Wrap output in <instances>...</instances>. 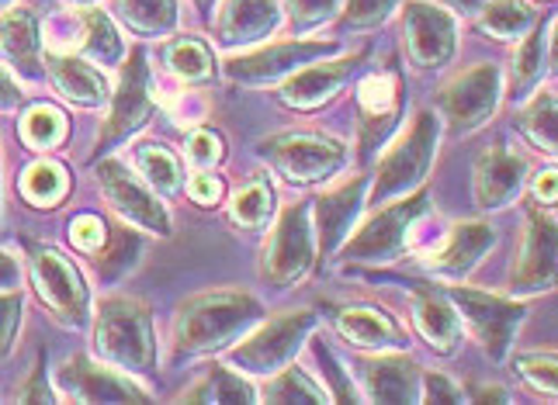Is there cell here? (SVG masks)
<instances>
[{
  "mask_svg": "<svg viewBox=\"0 0 558 405\" xmlns=\"http://www.w3.org/2000/svg\"><path fill=\"white\" fill-rule=\"evenodd\" d=\"M66 132H70L66 114L49 105H35L17 119V135H22V143L35 152H49L56 146H63Z\"/></svg>",
  "mask_w": 558,
  "mask_h": 405,
  "instance_id": "obj_38",
  "label": "cell"
},
{
  "mask_svg": "<svg viewBox=\"0 0 558 405\" xmlns=\"http://www.w3.org/2000/svg\"><path fill=\"white\" fill-rule=\"evenodd\" d=\"M402 52L416 73L445 70L458 52V17L445 4L410 0L402 4Z\"/></svg>",
  "mask_w": 558,
  "mask_h": 405,
  "instance_id": "obj_12",
  "label": "cell"
},
{
  "mask_svg": "<svg viewBox=\"0 0 558 405\" xmlns=\"http://www.w3.org/2000/svg\"><path fill=\"white\" fill-rule=\"evenodd\" d=\"M423 402L430 405H454V402H465L458 384L448 378V375H423Z\"/></svg>",
  "mask_w": 558,
  "mask_h": 405,
  "instance_id": "obj_50",
  "label": "cell"
},
{
  "mask_svg": "<svg viewBox=\"0 0 558 405\" xmlns=\"http://www.w3.org/2000/svg\"><path fill=\"white\" fill-rule=\"evenodd\" d=\"M413 322L423 343L445 357L454 354L461 336H465V319H461L451 295L440 292V287H420L413 295Z\"/></svg>",
  "mask_w": 558,
  "mask_h": 405,
  "instance_id": "obj_25",
  "label": "cell"
},
{
  "mask_svg": "<svg viewBox=\"0 0 558 405\" xmlns=\"http://www.w3.org/2000/svg\"><path fill=\"white\" fill-rule=\"evenodd\" d=\"M499 101H504V70L496 63H478L461 70L445 87H437L434 111L440 114L451 139H465L493 119Z\"/></svg>",
  "mask_w": 558,
  "mask_h": 405,
  "instance_id": "obj_6",
  "label": "cell"
},
{
  "mask_svg": "<svg viewBox=\"0 0 558 405\" xmlns=\"http://www.w3.org/2000/svg\"><path fill=\"white\" fill-rule=\"evenodd\" d=\"M330 319H333L337 336L364 354L402 351V346L410 343V336L402 333V326L375 305H340L330 312Z\"/></svg>",
  "mask_w": 558,
  "mask_h": 405,
  "instance_id": "obj_24",
  "label": "cell"
},
{
  "mask_svg": "<svg viewBox=\"0 0 558 405\" xmlns=\"http://www.w3.org/2000/svg\"><path fill=\"white\" fill-rule=\"evenodd\" d=\"M340 8H343V0H284L288 25H292L295 35H310L319 25L333 22Z\"/></svg>",
  "mask_w": 558,
  "mask_h": 405,
  "instance_id": "obj_44",
  "label": "cell"
},
{
  "mask_svg": "<svg viewBox=\"0 0 558 405\" xmlns=\"http://www.w3.org/2000/svg\"><path fill=\"white\" fill-rule=\"evenodd\" d=\"M140 233L143 229L129 225L125 219L114 222V229H108L105 246L90 257L94 274H98L101 284H119L132 274V270H136V263L143 260V236Z\"/></svg>",
  "mask_w": 558,
  "mask_h": 405,
  "instance_id": "obj_28",
  "label": "cell"
},
{
  "mask_svg": "<svg viewBox=\"0 0 558 405\" xmlns=\"http://www.w3.org/2000/svg\"><path fill=\"white\" fill-rule=\"evenodd\" d=\"M4 4H8V8H14V0H4Z\"/></svg>",
  "mask_w": 558,
  "mask_h": 405,
  "instance_id": "obj_61",
  "label": "cell"
},
{
  "mask_svg": "<svg viewBox=\"0 0 558 405\" xmlns=\"http://www.w3.org/2000/svg\"><path fill=\"white\" fill-rule=\"evenodd\" d=\"M531 195L537 208H551L558 205V167H545L531 177Z\"/></svg>",
  "mask_w": 558,
  "mask_h": 405,
  "instance_id": "obj_52",
  "label": "cell"
},
{
  "mask_svg": "<svg viewBox=\"0 0 558 405\" xmlns=\"http://www.w3.org/2000/svg\"><path fill=\"white\" fill-rule=\"evenodd\" d=\"M22 395H17V402H56L60 395L49 392V381H46V360L35 364V375L22 384Z\"/></svg>",
  "mask_w": 558,
  "mask_h": 405,
  "instance_id": "obj_53",
  "label": "cell"
},
{
  "mask_svg": "<svg viewBox=\"0 0 558 405\" xmlns=\"http://www.w3.org/2000/svg\"><path fill=\"white\" fill-rule=\"evenodd\" d=\"M98 184H101L105 201L111 205V211L119 219L143 229L149 236H170V216H167L160 195L143 177H136L122 160H114V157L101 160Z\"/></svg>",
  "mask_w": 558,
  "mask_h": 405,
  "instance_id": "obj_17",
  "label": "cell"
},
{
  "mask_svg": "<svg viewBox=\"0 0 558 405\" xmlns=\"http://www.w3.org/2000/svg\"><path fill=\"white\" fill-rule=\"evenodd\" d=\"M229 219H233L246 233H257L275 219V187L264 177L243 181L233 195H229Z\"/></svg>",
  "mask_w": 558,
  "mask_h": 405,
  "instance_id": "obj_35",
  "label": "cell"
},
{
  "mask_svg": "<svg viewBox=\"0 0 558 405\" xmlns=\"http://www.w3.org/2000/svg\"><path fill=\"white\" fill-rule=\"evenodd\" d=\"M445 292L458 305L461 319H465L472 336L478 340V346H483V354L493 364H504L517 333H521V326L527 319L524 298L493 295V292H483V287H465V284H448Z\"/></svg>",
  "mask_w": 558,
  "mask_h": 405,
  "instance_id": "obj_8",
  "label": "cell"
},
{
  "mask_svg": "<svg viewBox=\"0 0 558 405\" xmlns=\"http://www.w3.org/2000/svg\"><path fill=\"white\" fill-rule=\"evenodd\" d=\"M313 326H316V312H310V308L275 316L260 322L250 336H243L233 346V357L229 360H233V368H240L250 378H275L281 368L292 364L305 336L313 333Z\"/></svg>",
  "mask_w": 558,
  "mask_h": 405,
  "instance_id": "obj_10",
  "label": "cell"
},
{
  "mask_svg": "<svg viewBox=\"0 0 558 405\" xmlns=\"http://www.w3.org/2000/svg\"><path fill=\"white\" fill-rule=\"evenodd\" d=\"M22 312H25V298L22 292H4V308H0V346L4 354L14 351V340H17V326H22Z\"/></svg>",
  "mask_w": 558,
  "mask_h": 405,
  "instance_id": "obj_48",
  "label": "cell"
},
{
  "mask_svg": "<svg viewBox=\"0 0 558 405\" xmlns=\"http://www.w3.org/2000/svg\"><path fill=\"white\" fill-rule=\"evenodd\" d=\"M548 70V28L534 25L524 38L521 49L513 56V73H510V98L527 101L531 94L542 84V76Z\"/></svg>",
  "mask_w": 558,
  "mask_h": 405,
  "instance_id": "obj_31",
  "label": "cell"
},
{
  "mask_svg": "<svg viewBox=\"0 0 558 405\" xmlns=\"http://www.w3.org/2000/svg\"><path fill=\"white\" fill-rule=\"evenodd\" d=\"M427 225H430V195L420 187L407 198L375 208L372 219H364L348 236V243L340 246L337 260L357 267H385L399 260L416 243L427 246V240L420 236V229Z\"/></svg>",
  "mask_w": 558,
  "mask_h": 405,
  "instance_id": "obj_2",
  "label": "cell"
},
{
  "mask_svg": "<svg viewBox=\"0 0 558 405\" xmlns=\"http://www.w3.org/2000/svg\"><path fill=\"white\" fill-rule=\"evenodd\" d=\"M496 243V229L489 222H458L451 225V233L434 243L427 254H423V267L430 270L440 281H461L469 278L472 270L489 257V249Z\"/></svg>",
  "mask_w": 558,
  "mask_h": 405,
  "instance_id": "obj_23",
  "label": "cell"
},
{
  "mask_svg": "<svg viewBox=\"0 0 558 405\" xmlns=\"http://www.w3.org/2000/svg\"><path fill=\"white\" fill-rule=\"evenodd\" d=\"M66 4H73V8H94V0H66Z\"/></svg>",
  "mask_w": 558,
  "mask_h": 405,
  "instance_id": "obj_60",
  "label": "cell"
},
{
  "mask_svg": "<svg viewBox=\"0 0 558 405\" xmlns=\"http://www.w3.org/2000/svg\"><path fill=\"white\" fill-rule=\"evenodd\" d=\"M46 73L52 90L66 98L76 108H105L111 105L108 81L101 76L98 66H90V60H81V52H49L46 56Z\"/></svg>",
  "mask_w": 558,
  "mask_h": 405,
  "instance_id": "obj_26",
  "label": "cell"
},
{
  "mask_svg": "<svg viewBox=\"0 0 558 405\" xmlns=\"http://www.w3.org/2000/svg\"><path fill=\"white\" fill-rule=\"evenodd\" d=\"M56 389H60V398L70 402H149V395L132 375L108 368L98 357L87 360L84 354H73L60 364Z\"/></svg>",
  "mask_w": 558,
  "mask_h": 405,
  "instance_id": "obj_18",
  "label": "cell"
},
{
  "mask_svg": "<svg viewBox=\"0 0 558 405\" xmlns=\"http://www.w3.org/2000/svg\"><path fill=\"white\" fill-rule=\"evenodd\" d=\"M537 25V11L527 0H493V4L478 14V28L496 42H517Z\"/></svg>",
  "mask_w": 558,
  "mask_h": 405,
  "instance_id": "obj_37",
  "label": "cell"
},
{
  "mask_svg": "<svg viewBox=\"0 0 558 405\" xmlns=\"http://www.w3.org/2000/svg\"><path fill=\"white\" fill-rule=\"evenodd\" d=\"M94 357L132 378L157 368V333L149 305L129 295H105L94 305Z\"/></svg>",
  "mask_w": 558,
  "mask_h": 405,
  "instance_id": "obj_3",
  "label": "cell"
},
{
  "mask_svg": "<svg viewBox=\"0 0 558 405\" xmlns=\"http://www.w3.org/2000/svg\"><path fill=\"white\" fill-rule=\"evenodd\" d=\"M475 402H510V395L499 389V384H483V392L472 395Z\"/></svg>",
  "mask_w": 558,
  "mask_h": 405,
  "instance_id": "obj_56",
  "label": "cell"
},
{
  "mask_svg": "<svg viewBox=\"0 0 558 405\" xmlns=\"http://www.w3.org/2000/svg\"><path fill=\"white\" fill-rule=\"evenodd\" d=\"M257 157L292 184H326L348 167V146L323 132H275L257 143Z\"/></svg>",
  "mask_w": 558,
  "mask_h": 405,
  "instance_id": "obj_5",
  "label": "cell"
},
{
  "mask_svg": "<svg viewBox=\"0 0 558 405\" xmlns=\"http://www.w3.org/2000/svg\"><path fill=\"white\" fill-rule=\"evenodd\" d=\"M517 132H521L537 152L558 160V98L555 94H537L534 101H527L524 111L517 114Z\"/></svg>",
  "mask_w": 558,
  "mask_h": 405,
  "instance_id": "obj_34",
  "label": "cell"
},
{
  "mask_svg": "<svg viewBox=\"0 0 558 405\" xmlns=\"http://www.w3.org/2000/svg\"><path fill=\"white\" fill-rule=\"evenodd\" d=\"M191 4L198 8V14L205 17V22L211 25V17H216V8L222 4V0H191Z\"/></svg>",
  "mask_w": 558,
  "mask_h": 405,
  "instance_id": "obj_59",
  "label": "cell"
},
{
  "mask_svg": "<svg viewBox=\"0 0 558 405\" xmlns=\"http://www.w3.org/2000/svg\"><path fill=\"white\" fill-rule=\"evenodd\" d=\"M160 63L178 84H187V87H205L216 81V56H211V49L202 38L174 35L170 42L160 46Z\"/></svg>",
  "mask_w": 558,
  "mask_h": 405,
  "instance_id": "obj_29",
  "label": "cell"
},
{
  "mask_svg": "<svg viewBox=\"0 0 558 405\" xmlns=\"http://www.w3.org/2000/svg\"><path fill=\"white\" fill-rule=\"evenodd\" d=\"M22 284V270H17V257L14 249H4V292H17Z\"/></svg>",
  "mask_w": 558,
  "mask_h": 405,
  "instance_id": "obj_55",
  "label": "cell"
},
{
  "mask_svg": "<svg viewBox=\"0 0 558 405\" xmlns=\"http://www.w3.org/2000/svg\"><path fill=\"white\" fill-rule=\"evenodd\" d=\"M368 191L372 181L357 173V177L337 184L333 191L316 198L313 208V222H316V233H319V249L323 257H337L340 246L348 243V236L357 229L361 211L368 208Z\"/></svg>",
  "mask_w": 558,
  "mask_h": 405,
  "instance_id": "obj_22",
  "label": "cell"
},
{
  "mask_svg": "<svg viewBox=\"0 0 558 405\" xmlns=\"http://www.w3.org/2000/svg\"><path fill=\"white\" fill-rule=\"evenodd\" d=\"M105 240H108V225L98 216H90V211H84V216H76L70 222V243L73 249H81V254L94 257L105 246Z\"/></svg>",
  "mask_w": 558,
  "mask_h": 405,
  "instance_id": "obj_46",
  "label": "cell"
},
{
  "mask_svg": "<svg viewBox=\"0 0 558 405\" xmlns=\"http://www.w3.org/2000/svg\"><path fill=\"white\" fill-rule=\"evenodd\" d=\"M372 66V49H357L348 56H330L313 66L299 70L295 76H288L278 90V101L292 111H316L323 105H330L340 98L348 84H354L361 73H368Z\"/></svg>",
  "mask_w": 558,
  "mask_h": 405,
  "instance_id": "obj_16",
  "label": "cell"
},
{
  "mask_svg": "<svg viewBox=\"0 0 558 405\" xmlns=\"http://www.w3.org/2000/svg\"><path fill=\"white\" fill-rule=\"evenodd\" d=\"M493 0H445V8L454 11V14H465V17H478Z\"/></svg>",
  "mask_w": 558,
  "mask_h": 405,
  "instance_id": "obj_54",
  "label": "cell"
},
{
  "mask_svg": "<svg viewBox=\"0 0 558 405\" xmlns=\"http://www.w3.org/2000/svg\"><path fill=\"white\" fill-rule=\"evenodd\" d=\"M222 195H226V187H222V181L211 170H195V177L187 181V198L195 201V205H202V208L219 205Z\"/></svg>",
  "mask_w": 558,
  "mask_h": 405,
  "instance_id": "obj_49",
  "label": "cell"
},
{
  "mask_svg": "<svg viewBox=\"0 0 558 405\" xmlns=\"http://www.w3.org/2000/svg\"><path fill=\"white\" fill-rule=\"evenodd\" d=\"M402 8V0H343L337 14L340 32H378Z\"/></svg>",
  "mask_w": 558,
  "mask_h": 405,
  "instance_id": "obj_41",
  "label": "cell"
},
{
  "mask_svg": "<svg viewBox=\"0 0 558 405\" xmlns=\"http://www.w3.org/2000/svg\"><path fill=\"white\" fill-rule=\"evenodd\" d=\"M184 157L195 170H211V167H219V160L226 157V146L211 128L195 125L184 139Z\"/></svg>",
  "mask_w": 558,
  "mask_h": 405,
  "instance_id": "obj_45",
  "label": "cell"
},
{
  "mask_svg": "<svg viewBox=\"0 0 558 405\" xmlns=\"http://www.w3.org/2000/svg\"><path fill=\"white\" fill-rule=\"evenodd\" d=\"M17 191L32 208H56L70 198V173L56 160H38L22 170L17 177Z\"/></svg>",
  "mask_w": 558,
  "mask_h": 405,
  "instance_id": "obj_33",
  "label": "cell"
},
{
  "mask_svg": "<svg viewBox=\"0 0 558 405\" xmlns=\"http://www.w3.org/2000/svg\"><path fill=\"white\" fill-rule=\"evenodd\" d=\"M517 375L527 381V389L537 395L558 398V354L551 351H531L517 357Z\"/></svg>",
  "mask_w": 558,
  "mask_h": 405,
  "instance_id": "obj_43",
  "label": "cell"
},
{
  "mask_svg": "<svg viewBox=\"0 0 558 405\" xmlns=\"http://www.w3.org/2000/svg\"><path fill=\"white\" fill-rule=\"evenodd\" d=\"M170 111H174V122L181 128H191V125H198L205 114H208V101L198 98V90H191V94H178L174 105H170Z\"/></svg>",
  "mask_w": 558,
  "mask_h": 405,
  "instance_id": "obj_51",
  "label": "cell"
},
{
  "mask_svg": "<svg viewBox=\"0 0 558 405\" xmlns=\"http://www.w3.org/2000/svg\"><path fill=\"white\" fill-rule=\"evenodd\" d=\"M260 395L254 392V381L243 378L240 368L229 371V368H211L198 384L195 392H187L184 402H211V405H222V402H236V405H250L257 402Z\"/></svg>",
  "mask_w": 558,
  "mask_h": 405,
  "instance_id": "obj_39",
  "label": "cell"
},
{
  "mask_svg": "<svg viewBox=\"0 0 558 405\" xmlns=\"http://www.w3.org/2000/svg\"><path fill=\"white\" fill-rule=\"evenodd\" d=\"M132 160H136V170L143 173V181L157 191L160 198H174L184 187V167L174 149H167L160 143H140L132 149Z\"/></svg>",
  "mask_w": 558,
  "mask_h": 405,
  "instance_id": "obj_32",
  "label": "cell"
},
{
  "mask_svg": "<svg viewBox=\"0 0 558 405\" xmlns=\"http://www.w3.org/2000/svg\"><path fill=\"white\" fill-rule=\"evenodd\" d=\"M548 73L558 76V22L548 32Z\"/></svg>",
  "mask_w": 558,
  "mask_h": 405,
  "instance_id": "obj_57",
  "label": "cell"
},
{
  "mask_svg": "<svg viewBox=\"0 0 558 405\" xmlns=\"http://www.w3.org/2000/svg\"><path fill=\"white\" fill-rule=\"evenodd\" d=\"M153 111H157V98H153L149 60L143 49H132L129 60L119 66V90H114V98L108 105V119L101 125L90 160H101L119 146H125L132 135L153 122Z\"/></svg>",
  "mask_w": 558,
  "mask_h": 405,
  "instance_id": "obj_7",
  "label": "cell"
},
{
  "mask_svg": "<svg viewBox=\"0 0 558 405\" xmlns=\"http://www.w3.org/2000/svg\"><path fill=\"white\" fill-rule=\"evenodd\" d=\"M316 357H319V368H323L326 381L333 384V398H337V402H361V398H364L361 392H354V381H351L348 371H343L340 364L333 360V354L326 351V343H316Z\"/></svg>",
  "mask_w": 558,
  "mask_h": 405,
  "instance_id": "obj_47",
  "label": "cell"
},
{
  "mask_svg": "<svg viewBox=\"0 0 558 405\" xmlns=\"http://www.w3.org/2000/svg\"><path fill=\"white\" fill-rule=\"evenodd\" d=\"M28 278L38 298L49 308V316L66 326L70 333H84L90 322V292L81 278V270L52 246L28 249Z\"/></svg>",
  "mask_w": 558,
  "mask_h": 405,
  "instance_id": "obj_9",
  "label": "cell"
},
{
  "mask_svg": "<svg viewBox=\"0 0 558 405\" xmlns=\"http://www.w3.org/2000/svg\"><path fill=\"white\" fill-rule=\"evenodd\" d=\"M84 22H87V32H84L81 56H87V60H94L105 70L122 66L129 60V52H125V42H122V32L114 28L111 17L105 11H98V8H87Z\"/></svg>",
  "mask_w": 558,
  "mask_h": 405,
  "instance_id": "obj_36",
  "label": "cell"
},
{
  "mask_svg": "<svg viewBox=\"0 0 558 405\" xmlns=\"http://www.w3.org/2000/svg\"><path fill=\"white\" fill-rule=\"evenodd\" d=\"M114 17L140 38H160L178 32V0H111Z\"/></svg>",
  "mask_w": 558,
  "mask_h": 405,
  "instance_id": "obj_30",
  "label": "cell"
},
{
  "mask_svg": "<svg viewBox=\"0 0 558 405\" xmlns=\"http://www.w3.org/2000/svg\"><path fill=\"white\" fill-rule=\"evenodd\" d=\"M17 98H22V94H17V84L11 81V70L4 73V111H14L17 108Z\"/></svg>",
  "mask_w": 558,
  "mask_h": 405,
  "instance_id": "obj_58",
  "label": "cell"
},
{
  "mask_svg": "<svg viewBox=\"0 0 558 405\" xmlns=\"http://www.w3.org/2000/svg\"><path fill=\"white\" fill-rule=\"evenodd\" d=\"M313 211L305 201L281 208L275 222V233L264 246L260 257V278L271 287H292L299 284L316 263V236H313Z\"/></svg>",
  "mask_w": 558,
  "mask_h": 405,
  "instance_id": "obj_11",
  "label": "cell"
},
{
  "mask_svg": "<svg viewBox=\"0 0 558 405\" xmlns=\"http://www.w3.org/2000/svg\"><path fill=\"white\" fill-rule=\"evenodd\" d=\"M357 132H361V163H372L381 157V149L392 143V135L402 122L407 94L396 70H375L364 73L357 87Z\"/></svg>",
  "mask_w": 558,
  "mask_h": 405,
  "instance_id": "obj_15",
  "label": "cell"
},
{
  "mask_svg": "<svg viewBox=\"0 0 558 405\" xmlns=\"http://www.w3.org/2000/svg\"><path fill=\"white\" fill-rule=\"evenodd\" d=\"M4 63L11 73H17L22 81H32V76L43 73L46 60H43V42L46 35L38 28V17L28 8H8L4 11Z\"/></svg>",
  "mask_w": 558,
  "mask_h": 405,
  "instance_id": "obj_27",
  "label": "cell"
},
{
  "mask_svg": "<svg viewBox=\"0 0 558 405\" xmlns=\"http://www.w3.org/2000/svg\"><path fill=\"white\" fill-rule=\"evenodd\" d=\"M208 28L226 52L254 49L281 28V0H222Z\"/></svg>",
  "mask_w": 558,
  "mask_h": 405,
  "instance_id": "obj_21",
  "label": "cell"
},
{
  "mask_svg": "<svg viewBox=\"0 0 558 405\" xmlns=\"http://www.w3.org/2000/svg\"><path fill=\"white\" fill-rule=\"evenodd\" d=\"M264 322V305L240 287L205 292L181 302L174 316V357H202L222 346H236L243 333Z\"/></svg>",
  "mask_w": 558,
  "mask_h": 405,
  "instance_id": "obj_1",
  "label": "cell"
},
{
  "mask_svg": "<svg viewBox=\"0 0 558 405\" xmlns=\"http://www.w3.org/2000/svg\"><path fill=\"white\" fill-rule=\"evenodd\" d=\"M531 181V163L524 152L507 143L483 149L472 173V198L478 211H504L510 208Z\"/></svg>",
  "mask_w": 558,
  "mask_h": 405,
  "instance_id": "obj_19",
  "label": "cell"
},
{
  "mask_svg": "<svg viewBox=\"0 0 558 405\" xmlns=\"http://www.w3.org/2000/svg\"><path fill=\"white\" fill-rule=\"evenodd\" d=\"M84 32H87L84 11H56L43 28L49 52H63V56L84 49Z\"/></svg>",
  "mask_w": 558,
  "mask_h": 405,
  "instance_id": "obj_42",
  "label": "cell"
},
{
  "mask_svg": "<svg viewBox=\"0 0 558 405\" xmlns=\"http://www.w3.org/2000/svg\"><path fill=\"white\" fill-rule=\"evenodd\" d=\"M323 56H337V42L326 38H292L264 49H250L226 60V76L240 87H275L284 84L299 70L319 63Z\"/></svg>",
  "mask_w": 558,
  "mask_h": 405,
  "instance_id": "obj_13",
  "label": "cell"
},
{
  "mask_svg": "<svg viewBox=\"0 0 558 405\" xmlns=\"http://www.w3.org/2000/svg\"><path fill=\"white\" fill-rule=\"evenodd\" d=\"M264 402H299V405H323V402H333V395H326L319 384L305 375L302 368H295V364H288V368H281L271 381H267V389L260 392Z\"/></svg>",
  "mask_w": 558,
  "mask_h": 405,
  "instance_id": "obj_40",
  "label": "cell"
},
{
  "mask_svg": "<svg viewBox=\"0 0 558 405\" xmlns=\"http://www.w3.org/2000/svg\"><path fill=\"white\" fill-rule=\"evenodd\" d=\"M361 395L378 405H413L423 402V371L407 354L381 351L354 360Z\"/></svg>",
  "mask_w": 558,
  "mask_h": 405,
  "instance_id": "obj_20",
  "label": "cell"
},
{
  "mask_svg": "<svg viewBox=\"0 0 558 405\" xmlns=\"http://www.w3.org/2000/svg\"><path fill=\"white\" fill-rule=\"evenodd\" d=\"M510 295L534 298L558 287V219L545 208L527 211V225L510 267Z\"/></svg>",
  "mask_w": 558,
  "mask_h": 405,
  "instance_id": "obj_14",
  "label": "cell"
},
{
  "mask_svg": "<svg viewBox=\"0 0 558 405\" xmlns=\"http://www.w3.org/2000/svg\"><path fill=\"white\" fill-rule=\"evenodd\" d=\"M440 135H445V122H440L437 111L413 114L410 125L402 128L375 160V177L368 191L372 208L399 201L423 187V181L430 177V167L437 160Z\"/></svg>",
  "mask_w": 558,
  "mask_h": 405,
  "instance_id": "obj_4",
  "label": "cell"
}]
</instances>
